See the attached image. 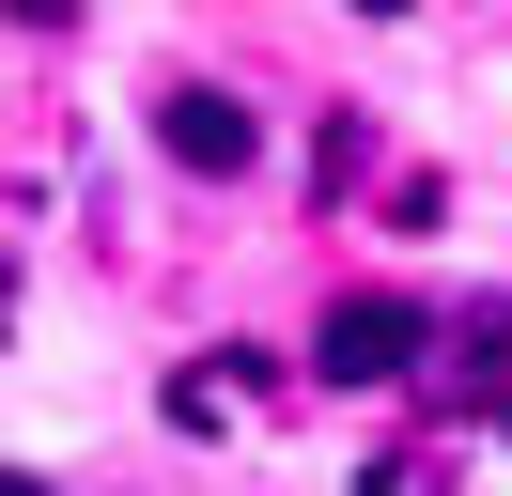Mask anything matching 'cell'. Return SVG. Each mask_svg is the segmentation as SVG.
Listing matches in <instances>:
<instances>
[{
    "instance_id": "cell-1",
    "label": "cell",
    "mask_w": 512,
    "mask_h": 496,
    "mask_svg": "<svg viewBox=\"0 0 512 496\" xmlns=\"http://www.w3.org/2000/svg\"><path fill=\"white\" fill-rule=\"evenodd\" d=\"M419 357H435V310H419V295H342L311 326V372H326V388H388V372H419Z\"/></svg>"
},
{
    "instance_id": "cell-2",
    "label": "cell",
    "mask_w": 512,
    "mask_h": 496,
    "mask_svg": "<svg viewBox=\"0 0 512 496\" xmlns=\"http://www.w3.org/2000/svg\"><path fill=\"white\" fill-rule=\"evenodd\" d=\"M156 140H171V171H218V186L249 171V109H233V93H202V78L156 93Z\"/></svg>"
},
{
    "instance_id": "cell-3",
    "label": "cell",
    "mask_w": 512,
    "mask_h": 496,
    "mask_svg": "<svg viewBox=\"0 0 512 496\" xmlns=\"http://www.w3.org/2000/svg\"><path fill=\"white\" fill-rule=\"evenodd\" d=\"M0 16H32V31H63V16H78V0H0Z\"/></svg>"
},
{
    "instance_id": "cell-4",
    "label": "cell",
    "mask_w": 512,
    "mask_h": 496,
    "mask_svg": "<svg viewBox=\"0 0 512 496\" xmlns=\"http://www.w3.org/2000/svg\"><path fill=\"white\" fill-rule=\"evenodd\" d=\"M373 496H435V481H419V465H388V481H373Z\"/></svg>"
},
{
    "instance_id": "cell-5",
    "label": "cell",
    "mask_w": 512,
    "mask_h": 496,
    "mask_svg": "<svg viewBox=\"0 0 512 496\" xmlns=\"http://www.w3.org/2000/svg\"><path fill=\"white\" fill-rule=\"evenodd\" d=\"M0 496H47V481H32V465H0Z\"/></svg>"
},
{
    "instance_id": "cell-6",
    "label": "cell",
    "mask_w": 512,
    "mask_h": 496,
    "mask_svg": "<svg viewBox=\"0 0 512 496\" xmlns=\"http://www.w3.org/2000/svg\"><path fill=\"white\" fill-rule=\"evenodd\" d=\"M357 16H404V0H357Z\"/></svg>"
},
{
    "instance_id": "cell-7",
    "label": "cell",
    "mask_w": 512,
    "mask_h": 496,
    "mask_svg": "<svg viewBox=\"0 0 512 496\" xmlns=\"http://www.w3.org/2000/svg\"><path fill=\"white\" fill-rule=\"evenodd\" d=\"M0 310H16V295H0Z\"/></svg>"
}]
</instances>
